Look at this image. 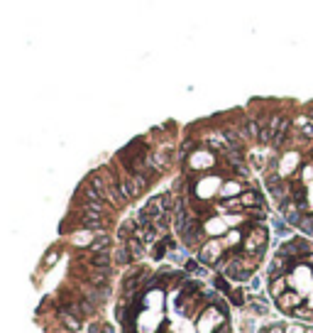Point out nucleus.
I'll return each mask as SVG.
<instances>
[{"mask_svg":"<svg viewBox=\"0 0 313 333\" xmlns=\"http://www.w3.org/2000/svg\"><path fill=\"white\" fill-rule=\"evenodd\" d=\"M242 247H245V253L259 258V255L264 253V247H267V228H264V225H255V230L245 238Z\"/></svg>","mask_w":313,"mask_h":333,"instance_id":"1","label":"nucleus"},{"mask_svg":"<svg viewBox=\"0 0 313 333\" xmlns=\"http://www.w3.org/2000/svg\"><path fill=\"white\" fill-rule=\"evenodd\" d=\"M221 253H223V242L221 240H211L208 245H203L198 260H201L203 265H216L218 258H221Z\"/></svg>","mask_w":313,"mask_h":333,"instance_id":"2","label":"nucleus"},{"mask_svg":"<svg viewBox=\"0 0 313 333\" xmlns=\"http://www.w3.org/2000/svg\"><path fill=\"white\" fill-rule=\"evenodd\" d=\"M81 228H86V230H100V228H103V213L83 211V216H81Z\"/></svg>","mask_w":313,"mask_h":333,"instance_id":"3","label":"nucleus"},{"mask_svg":"<svg viewBox=\"0 0 313 333\" xmlns=\"http://www.w3.org/2000/svg\"><path fill=\"white\" fill-rule=\"evenodd\" d=\"M298 304H301V296L296 294V292H286V294L276 296V306H279L281 311H294Z\"/></svg>","mask_w":313,"mask_h":333,"instance_id":"4","label":"nucleus"},{"mask_svg":"<svg viewBox=\"0 0 313 333\" xmlns=\"http://www.w3.org/2000/svg\"><path fill=\"white\" fill-rule=\"evenodd\" d=\"M88 265L95 267V270H111L113 265V258L108 250H100V253H91V258H88Z\"/></svg>","mask_w":313,"mask_h":333,"instance_id":"5","label":"nucleus"},{"mask_svg":"<svg viewBox=\"0 0 313 333\" xmlns=\"http://www.w3.org/2000/svg\"><path fill=\"white\" fill-rule=\"evenodd\" d=\"M59 318H61V323L69 328V331H81V318L74 316L71 311H64V309H59Z\"/></svg>","mask_w":313,"mask_h":333,"instance_id":"6","label":"nucleus"},{"mask_svg":"<svg viewBox=\"0 0 313 333\" xmlns=\"http://www.w3.org/2000/svg\"><path fill=\"white\" fill-rule=\"evenodd\" d=\"M188 164L193 166V169H201V166H211L213 164V154L211 152H196L193 157H191V162Z\"/></svg>","mask_w":313,"mask_h":333,"instance_id":"7","label":"nucleus"},{"mask_svg":"<svg viewBox=\"0 0 313 333\" xmlns=\"http://www.w3.org/2000/svg\"><path fill=\"white\" fill-rule=\"evenodd\" d=\"M238 199H240V204H242V206H257V208H259V206L264 204V199L259 196L257 191H247V194H240Z\"/></svg>","mask_w":313,"mask_h":333,"instance_id":"8","label":"nucleus"},{"mask_svg":"<svg viewBox=\"0 0 313 333\" xmlns=\"http://www.w3.org/2000/svg\"><path fill=\"white\" fill-rule=\"evenodd\" d=\"M132 260H135V255L130 253V247L125 245V242H123V245H120V247L115 250V262H118V265H130Z\"/></svg>","mask_w":313,"mask_h":333,"instance_id":"9","label":"nucleus"},{"mask_svg":"<svg viewBox=\"0 0 313 333\" xmlns=\"http://www.w3.org/2000/svg\"><path fill=\"white\" fill-rule=\"evenodd\" d=\"M108 277H111V270H98L95 275L88 277V284L91 287H106L108 284Z\"/></svg>","mask_w":313,"mask_h":333,"instance_id":"10","label":"nucleus"},{"mask_svg":"<svg viewBox=\"0 0 313 333\" xmlns=\"http://www.w3.org/2000/svg\"><path fill=\"white\" fill-rule=\"evenodd\" d=\"M108 247H111V238H108V235H98V238L91 240V245H88L91 253H100V250H108Z\"/></svg>","mask_w":313,"mask_h":333,"instance_id":"11","label":"nucleus"},{"mask_svg":"<svg viewBox=\"0 0 313 333\" xmlns=\"http://www.w3.org/2000/svg\"><path fill=\"white\" fill-rule=\"evenodd\" d=\"M298 128H301L303 135L313 137V120H308V118H298Z\"/></svg>","mask_w":313,"mask_h":333,"instance_id":"12","label":"nucleus"},{"mask_svg":"<svg viewBox=\"0 0 313 333\" xmlns=\"http://www.w3.org/2000/svg\"><path fill=\"white\" fill-rule=\"evenodd\" d=\"M184 270H186V272H191V275H196V272H201V260H188V258H186V262H184Z\"/></svg>","mask_w":313,"mask_h":333,"instance_id":"13","label":"nucleus"},{"mask_svg":"<svg viewBox=\"0 0 313 333\" xmlns=\"http://www.w3.org/2000/svg\"><path fill=\"white\" fill-rule=\"evenodd\" d=\"M240 189H242V186H240L238 182H230L228 186H223V194H225V196H235V194H240Z\"/></svg>","mask_w":313,"mask_h":333,"instance_id":"14","label":"nucleus"},{"mask_svg":"<svg viewBox=\"0 0 313 333\" xmlns=\"http://www.w3.org/2000/svg\"><path fill=\"white\" fill-rule=\"evenodd\" d=\"M56 260H59V250H52V253H47V255H44V265H49V267H52Z\"/></svg>","mask_w":313,"mask_h":333,"instance_id":"15","label":"nucleus"},{"mask_svg":"<svg viewBox=\"0 0 313 333\" xmlns=\"http://www.w3.org/2000/svg\"><path fill=\"white\" fill-rule=\"evenodd\" d=\"M100 333H115V328H113V326H108V323H106V326H103V331Z\"/></svg>","mask_w":313,"mask_h":333,"instance_id":"16","label":"nucleus"}]
</instances>
